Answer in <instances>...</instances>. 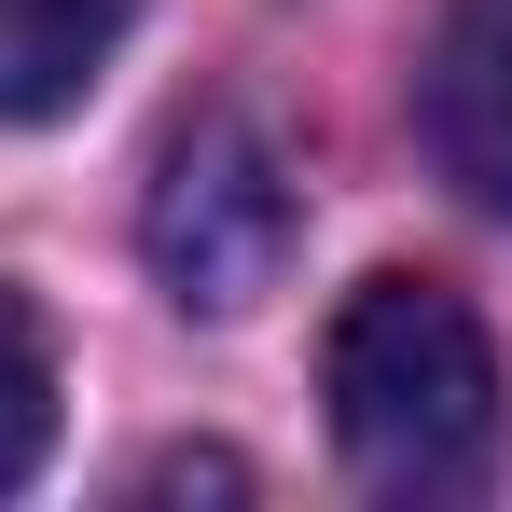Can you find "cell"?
<instances>
[{
	"instance_id": "obj_1",
	"label": "cell",
	"mask_w": 512,
	"mask_h": 512,
	"mask_svg": "<svg viewBox=\"0 0 512 512\" xmlns=\"http://www.w3.org/2000/svg\"><path fill=\"white\" fill-rule=\"evenodd\" d=\"M319 402L374 499H471L499 457V346L443 277H360L319 346Z\"/></svg>"
},
{
	"instance_id": "obj_4",
	"label": "cell",
	"mask_w": 512,
	"mask_h": 512,
	"mask_svg": "<svg viewBox=\"0 0 512 512\" xmlns=\"http://www.w3.org/2000/svg\"><path fill=\"white\" fill-rule=\"evenodd\" d=\"M139 0H0V125H56L125 56Z\"/></svg>"
},
{
	"instance_id": "obj_3",
	"label": "cell",
	"mask_w": 512,
	"mask_h": 512,
	"mask_svg": "<svg viewBox=\"0 0 512 512\" xmlns=\"http://www.w3.org/2000/svg\"><path fill=\"white\" fill-rule=\"evenodd\" d=\"M416 111H429V153L471 208L512 222V0H457L443 42L416 70Z\"/></svg>"
},
{
	"instance_id": "obj_5",
	"label": "cell",
	"mask_w": 512,
	"mask_h": 512,
	"mask_svg": "<svg viewBox=\"0 0 512 512\" xmlns=\"http://www.w3.org/2000/svg\"><path fill=\"white\" fill-rule=\"evenodd\" d=\"M42 443H56V346H42V319L0 291V499L42 471Z\"/></svg>"
},
{
	"instance_id": "obj_2",
	"label": "cell",
	"mask_w": 512,
	"mask_h": 512,
	"mask_svg": "<svg viewBox=\"0 0 512 512\" xmlns=\"http://www.w3.org/2000/svg\"><path fill=\"white\" fill-rule=\"evenodd\" d=\"M153 277H167L180 305H208V319H236L250 291H277V263L305 236V194L277 167V139L236 125V111H208V125H180L167 167H153Z\"/></svg>"
}]
</instances>
